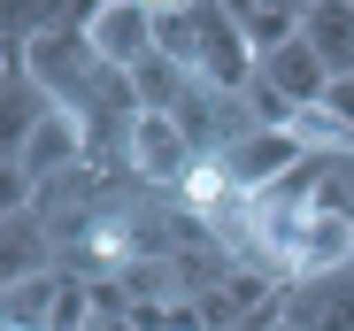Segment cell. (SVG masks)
<instances>
[{
  "label": "cell",
  "instance_id": "cell-9",
  "mask_svg": "<svg viewBox=\"0 0 354 331\" xmlns=\"http://www.w3.org/2000/svg\"><path fill=\"white\" fill-rule=\"evenodd\" d=\"M254 77H262V85H270V93H277V100H292V108H316V100H324V93H331V70H324V62H316V54H308V46H301V39H292V46H285V54H270V62H262V70H254Z\"/></svg>",
  "mask_w": 354,
  "mask_h": 331
},
{
  "label": "cell",
  "instance_id": "cell-15",
  "mask_svg": "<svg viewBox=\"0 0 354 331\" xmlns=\"http://www.w3.org/2000/svg\"><path fill=\"white\" fill-rule=\"evenodd\" d=\"M239 331H285V316L270 308V316H254V323H239Z\"/></svg>",
  "mask_w": 354,
  "mask_h": 331
},
{
  "label": "cell",
  "instance_id": "cell-7",
  "mask_svg": "<svg viewBox=\"0 0 354 331\" xmlns=\"http://www.w3.org/2000/svg\"><path fill=\"white\" fill-rule=\"evenodd\" d=\"M301 46L331 77H354V0H308L301 8Z\"/></svg>",
  "mask_w": 354,
  "mask_h": 331
},
{
  "label": "cell",
  "instance_id": "cell-8",
  "mask_svg": "<svg viewBox=\"0 0 354 331\" xmlns=\"http://www.w3.org/2000/svg\"><path fill=\"white\" fill-rule=\"evenodd\" d=\"M208 23H216L208 0H162L154 8V54H169L177 70H193L201 46H208Z\"/></svg>",
  "mask_w": 354,
  "mask_h": 331
},
{
  "label": "cell",
  "instance_id": "cell-5",
  "mask_svg": "<svg viewBox=\"0 0 354 331\" xmlns=\"http://www.w3.org/2000/svg\"><path fill=\"white\" fill-rule=\"evenodd\" d=\"M301 162H308V154H301V139H292V131H262V124H254L239 146L223 154V170H231V185H239V193L254 200V193L285 185L292 170H301Z\"/></svg>",
  "mask_w": 354,
  "mask_h": 331
},
{
  "label": "cell",
  "instance_id": "cell-17",
  "mask_svg": "<svg viewBox=\"0 0 354 331\" xmlns=\"http://www.w3.org/2000/svg\"><path fill=\"white\" fill-rule=\"evenodd\" d=\"M0 331H16V323H0Z\"/></svg>",
  "mask_w": 354,
  "mask_h": 331
},
{
  "label": "cell",
  "instance_id": "cell-14",
  "mask_svg": "<svg viewBox=\"0 0 354 331\" xmlns=\"http://www.w3.org/2000/svg\"><path fill=\"white\" fill-rule=\"evenodd\" d=\"M324 108H331V116L354 131V77H331V93H324Z\"/></svg>",
  "mask_w": 354,
  "mask_h": 331
},
{
  "label": "cell",
  "instance_id": "cell-4",
  "mask_svg": "<svg viewBox=\"0 0 354 331\" xmlns=\"http://www.w3.org/2000/svg\"><path fill=\"white\" fill-rule=\"evenodd\" d=\"M285 331H354V269H331V278H292L277 301Z\"/></svg>",
  "mask_w": 354,
  "mask_h": 331
},
{
  "label": "cell",
  "instance_id": "cell-3",
  "mask_svg": "<svg viewBox=\"0 0 354 331\" xmlns=\"http://www.w3.org/2000/svg\"><path fill=\"white\" fill-rule=\"evenodd\" d=\"M85 39H93V62L100 70H139L154 54V8H139V0H100V8L85 16Z\"/></svg>",
  "mask_w": 354,
  "mask_h": 331
},
{
  "label": "cell",
  "instance_id": "cell-10",
  "mask_svg": "<svg viewBox=\"0 0 354 331\" xmlns=\"http://www.w3.org/2000/svg\"><path fill=\"white\" fill-rule=\"evenodd\" d=\"M231 23H239V39H247L254 62H270V54H285L292 39H301V8H292V0H239Z\"/></svg>",
  "mask_w": 354,
  "mask_h": 331
},
{
  "label": "cell",
  "instance_id": "cell-16",
  "mask_svg": "<svg viewBox=\"0 0 354 331\" xmlns=\"http://www.w3.org/2000/svg\"><path fill=\"white\" fill-rule=\"evenodd\" d=\"M16 77H24V70H16V62H8V54H0V93H8V85H16Z\"/></svg>",
  "mask_w": 354,
  "mask_h": 331
},
{
  "label": "cell",
  "instance_id": "cell-2",
  "mask_svg": "<svg viewBox=\"0 0 354 331\" xmlns=\"http://www.w3.org/2000/svg\"><path fill=\"white\" fill-rule=\"evenodd\" d=\"M124 162H131L147 185H185L193 162H201V146L185 139L177 116H147V108H139V116L124 124Z\"/></svg>",
  "mask_w": 354,
  "mask_h": 331
},
{
  "label": "cell",
  "instance_id": "cell-11",
  "mask_svg": "<svg viewBox=\"0 0 354 331\" xmlns=\"http://www.w3.org/2000/svg\"><path fill=\"white\" fill-rule=\"evenodd\" d=\"M39 269H54V262H46V231L31 224V216H16V224H0V293L31 285Z\"/></svg>",
  "mask_w": 354,
  "mask_h": 331
},
{
  "label": "cell",
  "instance_id": "cell-6",
  "mask_svg": "<svg viewBox=\"0 0 354 331\" xmlns=\"http://www.w3.org/2000/svg\"><path fill=\"white\" fill-rule=\"evenodd\" d=\"M85 124L77 116H62V108H46V116H39V131H31V146H24V178L46 193L54 178H77L85 170Z\"/></svg>",
  "mask_w": 354,
  "mask_h": 331
},
{
  "label": "cell",
  "instance_id": "cell-1",
  "mask_svg": "<svg viewBox=\"0 0 354 331\" xmlns=\"http://www.w3.org/2000/svg\"><path fill=\"white\" fill-rule=\"evenodd\" d=\"M85 16L93 8H62L39 39H24V77L62 108V116H77V124H93V77H100L93 39H85Z\"/></svg>",
  "mask_w": 354,
  "mask_h": 331
},
{
  "label": "cell",
  "instance_id": "cell-13",
  "mask_svg": "<svg viewBox=\"0 0 354 331\" xmlns=\"http://www.w3.org/2000/svg\"><path fill=\"white\" fill-rule=\"evenodd\" d=\"M31 200H39V185L24 178V162H0V224H16Z\"/></svg>",
  "mask_w": 354,
  "mask_h": 331
},
{
  "label": "cell",
  "instance_id": "cell-12",
  "mask_svg": "<svg viewBox=\"0 0 354 331\" xmlns=\"http://www.w3.org/2000/svg\"><path fill=\"white\" fill-rule=\"evenodd\" d=\"M46 108H54V100H46L31 77H16L8 93H0V162H24V146H31V131H39Z\"/></svg>",
  "mask_w": 354,
  "mask_h": 331
}]
</instances>
